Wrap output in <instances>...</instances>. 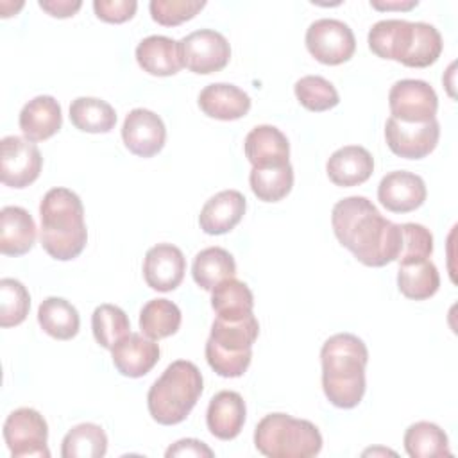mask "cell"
I'll use <instances>...</instances> for the list:
<instances>
[{
  "mask_svg": "<svg viewBox=\"0 0 458 458\" xmlns=\"http://www.w3.org/2000/svg\"><path fill=\"white\" fill-rule=\"evenodd\" d=\"M442 48L444 43L437 27L426 21H413L411 43L401 64L410 68H426L440 57Z\"/></svg>",
  "mask_w": 458,
  "mask_h": 458,
  "instance_id": "35",
  "label": "cell"
},
{
  "mask_svg": "<svg viewBox=\"0 0 458 458\" xmlns=\"http://www.w3.org/2000/svg\"><path fill=\"white\" fill-rule=\"evenodd\" d=\"M202 388V374L195 363L188 360L172 361L147 394L148 413L157 424H179L197 404Z\"/></svg>",
  "mask_w": 458,
  "mask_h": 458,
  "instance_id": "4",
  "label": "cell"
},
{
  "mask_svg": "<svg viewBox=\"0 0 458 458\" xmlns=\"http://www.w3.org/2000/svg\"><path fill=\"white\" fill-rule=\"evenodd\" d=\"M36 242V224L30 213L20 206H5L0 211V252L23 256Z\"/></svg>",
  "mask_w": 458,
  "mask_h": 458,
  "instance_id": "24",
  "label": "cell"
},
{
  "mask_svg": "<svg viewBox=\"0 0 458 458\" xmlns=\"http://www.w3.org/2000/svg\"><path fill=\"white\" fill-rule=\"evenodd\" d=\"M107 451L106 431L93 422L73 426L63 438V458H102Z\"/></svg>",
  "mask_w": 458,
  "mask_h": 458,
  "instance_id": "32",
  "label": "cell"
},
{
  "mask_svg": "<svg viewBox=\"0 0 458 458\" xmlns=\"http://www.w3.org/2000/svg\"><path fill=\"white\" fill-rule=\"evenodd\" d=\"M326 172L329 181L336 186H358L372 175L374 157L365 147L345 145L331 154L326 163Z\"/></svg>",
  "mask_w": 458,
  "mask_h": 458,
  "instance_id": "20",
  "label": "cell"
},
{
  "mask_svg": "<svg viewBox=\"0 0 458 458\" xmlns=\"http://www.w3.org/2000/svg\"><path fill=\"white\" fill-rule=\"evenodd\" d=\"M181 310L168 299H152L140 311V329L152 340H161L177 333Z\"/></svg>",
  "mask_w": 458,
  "mask_h": 458,
  "instance_id": "33",
  "label": "cell"
},
{
  "mask_svg": "<svg viewBox=\"0 0 458 458\" xmlns=\"http://www.w3.org/2000/svg\"><path fill=\"white\" fill-rule=\"evenodd\" d=\"M404 449L411 458L451 456L445 431L428 420H419L404 431Z\"/></svg>",
  "mask_w": 458,
  "mask_h": 458,
  "instance_id": "30",
  "label": "cell"
},
{
  "mask_svg": "<svg viewBox=\"0 0 458 458\" xmlns=\"http://www.w3.org/2000/svg\"><path fill=\"white\" fill-rule=\"evenodd\" d=\"M91 329L97 344L104 349H113L131 331V322L125 311L114 304H100L91 315Z\"/></svg>",
  "mask_w": 458,
  "mask_h": 458,
  "instance_id": "36",
  "label": "cell"
},
{
  "mask_svg": "<svg viewBox=\"0 0 458 458\" xmlns=\"http://www.w3.org/2000/svg\"><path fill=\"white\" fill-rule=\"evenodd\" d=\"M93 9L98 20L107 23H123L131 20L138 9L136 0H95Z\"/></svg>",
  "mask_w": 458,
  "mask_h": 458,
  "instance_id": "41",
  "label": "cell"
},
{
  "mask_svg": "<svg viewBox=\"0 0 458 458\" xmlns=\"http://www.w3.org/2000/svg\"><path fill=\"white\" fill-rule=\"evenodd\" d=\"M295 97L308 111L322 113L333 109L340 102L336 88L320 75H304L293 86Z\"/></svg>",
  "mask_w": 458,
  "mask_h": 458,
  "instance_id": "37",
  "label": "cell"
},
{
  "mask_svg": "<svg viewBox=\"0 0 458 458\" xmlns=\"http://www.w3.org/2000/svg\"><path fill=\"white\" fill-rule=\"evenodd\" d=\"M254 445L268 458H311L322 449V435L310 420L268 413L254 429Z\"/></svg>",
  "mask_w": 458,
  "mask_h": 458,
  "instance_id": "6",
  "label": "cell"
},
{
  "mask_svg": "<svg viewBox=\"0 0 458 458\" xmlns=\"http://www.w3.org/2000/svg\"><path fill=\"white\" fill-rule=\"evenodd\" d=\"M18 123L27 140L45 141L63 125L61 106L50 95H38L21 107Z\"/></svg>",
  "mask_w": 458,
  "mask_h": 458,
  "instance_id": "21",
  "label": "cell"
},
{
  "mask_svg": "<svg viewBox=\"0 0 458 458\" xmlns=\"http://www.w3.org/2000/svg\"><path fill=\"white\" fill-rule=\"evenodd\" d=\"M243 150L252 168H270L290 163L288 138L274 125H256L247 134Z\"/></svg>",
  "mask_w": 458,
  "mask_h": 458,
  "instance_id": "17",
  "label": "cell"
},
{
  "mask_svg": "<svg viewBox=\"0 0 458 458\" xmlns=\"http://www.w3.org/2000/svg\"><path fill=\"white\" fill-rule=\"evenodd\" d=\"M38 322L55 340H72L81 327L77 308L63 297H47L38 308Z\"/></svg>",
  "mask_w": 458,
  "mask_h": 458,
  "instance_id": "27",
  "label": "cell"
},
{
  "mask_svg": "<svg viewBox=\"0 0 458 458\" xmlns=\"http://www.w3.org/2000/svg\"><path fill=\"white\" fill-rule=\"evenodd\" d=\"M306 48L318 63L336 66L354 55L356 38L347 23L335 18H320L306 30Z\"/></svg>",
  "mask_w": 458,
  "mask_h": 458,
  "instance_id": "8",
  "label": "cell"
},
{
  "mask_svg": "<svg viewBox=\"0 0 458 458\" xmlns=\"http://www.w3.org/2000/svg\"><path fill=\"white\" fill-rule=\"evenodd\" d=\"M186 272V259L179 247L172 243H157L150 247L143 259L145 283L157 292L175 290Z\"/></svg>",
  "mask_w": 458,
  "mask_h": 458,
  "instance_id": "14",
  "label": "cell"
},
{
  "mask_svg": "<svg viewBox=\"0 0 458 458\" xmlns=\"http://www.w3.org/2000/svg\"><path fill=\"white\" fill-rule=\"evenodd\" d=\"M247 200L238 190H224L206 200L199 224L206 234H225L234 229L245 215Z\"/></svg>",
  "mask_w": 458,
  "mask_h": 458,
  "instance_id": "18",
  "label": "cell"
},
{
  "mask_svg": "<svg viewBox=\"0 0 458 458\" xmlns=\"http://www.w3.org/2000/svg\"><path fill=\"white\" fill-rule=\"evenodd\" d=\"M4 438L13 458H48V426L34 408H18L4 422Z\"/></svg>",
  "mask_w": 458,
  "mask_h": 458,
  "instance_id": "7",
  "label": "cell"
},
{
  "mask_svg": "<svg viewBox=\"0 0 458 458\" xmlns=\"http://www.w3.org/2000/svg\"><path fill=\"white\" fill-rule=\"evenodd\" d=\"M258 335L259 324L254 313L238 320L216 317L204 349L209 367L222 377H240L250 365Z\"/></svg>",
  "mask_w": 458,
  "mask_h": 458,
  "instance_id": "5",
  "label": "cell"
},
{
  "mask_svg": "<svg viewBox=\"0 0 458 458\" xmlns=\"http://www.w3.org/2000/svg\"><path fill=\"white\" fill-rule=\"evenodd\" d=\"M30 308V295L27 288L13 277L0 279V326H20Z\"/></svg>",
  "mask_w": 458,
  "mask_h": 458,
  "instance_id": "38",
  "label": "cell"
},
{
  "mask_svg": "<svg viewBox=\"0 0 458 458\" xmlns=\"http://www.w3.org/2000/svg\"><path fill=\"white\" fill-rule=\"evenodd\" d=\"M428 190L424 179L413 172L395 170L386 174L377 186L379 202L392 213H410L424 204Z\"/></svg>",
  "mask_w": 458,
  "mask_h": 458,
  "instance_id": "15",
  "label": "cell"
},
{
  "mask_svg": "<svg viewBox=\"0 0 458 458\" xmlns=\"http://www.w3.org/2000/svg\"><path fill=\"white\" fill-rule=\"evenodd\" d=\"M179 52L182 66L200 75L224 70L231 59L229 41L224 34L211 29L193 30L179 39Z\"/></svg>",
  "mask_w": 458,
  "mask_h": 458,
  "instance_id": "9",
  "label": "cell"
},
{
  "mask_svg": "<svg viewBox=\"0 0 458 458\" xmlns=\"http://www.w3.org/2000/svg\"><path fill=\"white\" fill-rule=\"evenodd\" d=\"M413 34V21L381 20L369 30V48L381 59L401 63L408 52Z\"/></svg>",
  "mask_w": 458,
  "mask_h": 458,
  "instance_id": "25",
  "label": "cell"
},
{
  "mask_svg": "<svg viewBox=\"0 0 458 458\" xmlns=\"http://www.w3.org/2000/svg\"><path fill=\"white\" fill-rule=\"evenodd\" d=\"M433 252V234L420 224H401V252L399 261L428 259Z\"/></svg>",
  "mask_w": 458,
  "mask_h": 458,
  "instance_id": "40",
  "label": "cell"
},
{
  "mask_svg": "<svg viewBox=\"0 0 458 458\" xmlns=\"http://www.w3.org/2000/svg\"><path fill=\"white\" fill-rule=\"evenodd\" d=\"M211 306L216 317L238 320L252 313L254 295L243 281L231 277L211 290Z\"/></svg>",
  "mask_w": 458,
  "mask_h": 458,
  "instance_id": "29",
  "label": "cell"
},
{
  "mask_svg": "<svg viewBox=\"0 0 458 458\" xmlns=\"http://www.w3.org/2000/svg\"><path fill=\"white\" fill-rule=\"evenodd\" d=\"M41 245L48 256L59 261L77 258L88 242L84 206L79 195L68 188H52L39 204Z\"/></svg>",
  "mask_w": 458,
  "mask_h": 458,
  "instance_id": "3",
  "label": "cell"
},
{
  "mask_svg": "<svg viewBox=\"0 0 458 458\" xmlns=\"http://www.w3.org/2000/svg\"><path fill=\"white\" fill-rule=\"evenodd\" d=\"M322 388L327 401L344 410L360 404L365 394V365L369 351L352 333L329 336L320 349Z\"/></svg>",
  "mask_w": 458,
  "mask_h": 458,
  "instance_id": "2",
  "label": "cell"
},
{
  "mask_svg": "<svg viewBox=\"0 0 458 458\" xmlns=\"http://www.w3.org/2000/svg\"><path fill=\"white\" fill-rule=\"evenodd\" d=\"M252 193L263 202L284 199L293 186V168L290 163L270 168H252L249 175Z\"/></svg>",
  "mask_w": 458,
  "mask_h": 458,
  "instance_id": "34",
  "label": "cell"
},
{
  "mask_svg": "<svg viewBox=\"0 0 458 458\" xmlns=\"http://www.w3.org/2000/svg\"><path fill=\"white\" fill-rule=\"evenodd\" d=\"M166 458H172V456H195V458H213L215 453L200 440L197 438H182V440H177L175 444H172L166 453H165Z\"/></svg>",
  "mask_w": 458,
  "mask_h": 458,
  "instance_id": "42",
  "label": "cell"
},
{
  "mask_svg": "<svg viewBox=\"0 0 458 458\" xmlns=\"http://www.w3.org/2000/svg\"><path fill=\"white\" fill-rule=\"evenodd\" d=\"M159 345L141 333H129L111 349L114 369L125 377H141L159 361Z\"/></svg>",
  "mask_w": 458,
  "mask_h": 458,
  "instance_id": "16",
  "label": "cell"
},
{
  "mask_svg": "<svg viewBox=\"0 0 458 458\" xmlns=\"http://www.w3.org/2000/svg\"><path fill=\"white\" fill-rule=\"evenodd\" d=\"M397 286L404 297L411 301H426L438 292L440 274L429 258L399 261Z\"/></svg>",
  "mask_w": 458,
  "mask_h": 458,
  "instance_id": "26",
  "label": "cell"
},
{
  "mask_svg": "<svg viewBox=\"0 0 458 458\" xmlns=\"http://www.w3.org/2000/svg\"><path fill=\"white\" fill-rule=\"evenodd\" d=\"M122 140L134 156L152 157L165 147L166 127L154 111L136 107L123 120Z\"/></svg>",
  "mask_w": 458,
  "mask_h": 458,
  "instance_id": "13",
  "label": "cell"
},
{
  "mask_svg": "<svg viewBox=\"0 0 458 458\" xmlns=\"http://www.w3.org/2000/svg\"><path fill=\"white\" fill-rule=\"evenodd\" d=\"M70 120L82 132H109L116 123L111 104L95 97H79L70 104Z\"/></svg>",
  "mask_w": 458,
  "mask_h": 458,
  "instance_id": "31",
  "label": "cell"
},
{
  "mask_svg": "<svg viewBox=\"0 0 458 458\" xmlns=\"http://www.w3.org/2000/svg\"><path fill=\"white\" fill-rule=\"evenodd\" d=\"M204 5V0H152L148 9L154 21L165 27H175L191 20Z\"/></svg>",
  "mask_w": 458,
  "mask_h": 458,
  "instance_id": "39",
  "label": "cell"
},
{
  "mask_svg": "<svg viewBox=\"0 0 458 458\" xmlns=\"http://www.w3.org/2000/svg\"><path fill=\"white\" fill-rule=\"evenodd\" d=\"M245 401L238 392L222 390L211 397L208 411H206V424L213 437L220 440H233L240 435L245 424Z\"/></svg>",
  "mask_w": 458,
  "mask_h": 458,
  "instance_id": "19",
  "label": "cell"
},
{
  "mask_svg": "<svg viewBox=\"0 0 458 458\" xmlns=\"http://www.w3.org/2000/svg\"><path fill=\"white\" fill-rule=\"evenodd\" d=\"M39 7L54 18H70L82 7V2L81 0H39Z\"/></svg>",
  "mask_w": 458,
  "mask_h": 458,
  "instance_id": "43",
  "label": "cell"
},
{
  "mask_svg": "<svg viewBox=\"0 0 458 458\" xmlns=\"http://www.w3.org/2000/svg\"><path fill=\"white\" fill-rule=\"evenodd\" d=\"M136 61L143 72L157 77L175 75L182 68L179 41L168 36H148L136 47Z\"/></svg>",
  "mask_w": 458,
  "mask_h": 458,
  "instance_id": "23",
  "label": "cell"
},
{
  "mask_svg": "<svg viewBox=\"0 0 458 458\" xmlns=\"http://www.w3.org/2000/svg\"><path fill=\"white\" fill-rule=\"evenodd\" d=\"M392 118L404 123H424L435 118L438 97L435 89L420 79H403L388 91Z\"/></svg>",
  "mask_w": 458,
  "mask_h": 458,
  "instance_id": "11",
  "label": "cell"
},
{
  "mask_svg": "<svg viewBox=\"0 0 458 458\" xmlns=\"http://www.w3.org/2000/svg\"><path fill=\"white\" fill-rule=\"evenodd\" d=\"M199 107L209 118L229 122L249 113L250 98L234 84L213 82L199 93Z\"/></svg>",
  "mask_w": 458,
  "mask_h": 458,
  "instance_id": "22",
  "label": "cell"
},
{
  "mask_svg": "<svg viewBox=\"0 0 458 458\" xmlns=\"http://www.w3.org/2000/svg\"><path fill=\"white\" fill-rule=\"evenodd\" d=\"M331 225L336 240L367 267H385L399 258L401 224L383 218L367 197L338 200L331 211Z\"/></svg>",
  "mask_w": 458,
  "mask_h": 458,
  "instance_id": "1",
  "label": "cell"
},
{
  "mask_svg": "<svg viewBox=\"0 0 458 458\" xmlns=\"http://www.w3.org/2000/svg\"><path fill=\"white\" fill-rule=\"evenodd\" d=\"M43 157L34 141L5 136L0 141V179L9 188H27L41 172Z\"/></svg>",
  "mask_w": 458,
  "mask_h": 458,
  "instance_id": "10",
  "label": "cell"
},
{
  "mask_svg": "<svg viewBox=\"0 0 458 458\" xmlns=\"http://www.w3.org/2000/svg\"><path fill=\"white\" fill-rule=\"evenodd\" d=\"M236 263L229 250L222 247H208L200 250L191 265L193 281L202 288L211 292L216 284L225 279L234 277Z\"/></svg>",
  "mask_w": 458,
  "mask_h": 458,
  "instance_id": "28",
  "label": "cell"
},
{
  "mask_svg": "<svg viewBox=\"0 0 458 458\" xmlns=\"http://www.w3.org/2000/svg\"><path fill=\"white\" fill-rule=\"evenodd\" d=\"M440 138V123L437 118L424 123H404L388 118L385 125V140L388 148L404 159H422L429 156Z\"/></svg>",
  "mask_w": 458,
  "mask_h": 458,
  "instance_id": "12",
  "label": "cell"
},
{
  "mask_svg": "<svg viewBox=\"0 0 458 458\" xmlns=\"http://www.w3.org/2000/svg\"><path fill=\"white\" fill-rule=\"evenodd\" d=\"M370 5L377 11H410L413 7L419 5L417 0H386V2H381V0H370Z\"/></svg>",
  "mask_w": 458,
  "mask_h": 458,
  "instance_id": "44",
  "label": "cell"
}]
</instances>
